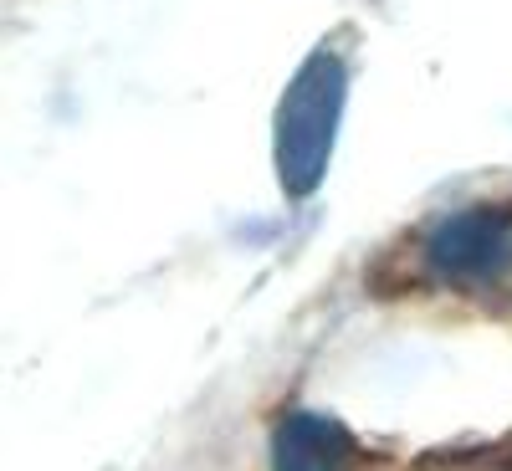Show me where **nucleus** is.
Masks as SVG:
<instances>
[{
	"instance_id": "2",
	"label": "nucleus",
	"mask_w": 512,
	"mask_h": 471,
	"mask_svg": "<svg viewBox=\"0 0 512 471\" xmlns=\"http://www.w3.org/2000/svg\"><path fill=\"white\" fill-rule=\"evenodd\" d=\"M431 277L451 287H487L512 267V210L507 205H466L441 216L420 241Z\"/></svg>"
},
{
	"instance_id": "1",
	"label": "nucleus",
	"mask_w": 512,
	"mask_h": 471,
	"mask_svg": "<svg viewBox=\"0 0 512 471\" xmlns=\"http://www.w3.org/2000/svg\"><path fill=\"white\" fill-rule=\"evenodd\" d=\"M349 103V62L338 47H318L303 57V67L292 72V82L277 98V123H272V164L277 185L287 200H308L338 144V123H344Z\"/></svg>"
},
{
	"instance_id": "3",
	"label": "nucleus",
	"mask_w": 512,
	"mask_h": 471,
	"mask_svg": "<svg viewBox=\"0 0 512 471\" xmlns=\"http://www.w3.org/2000/svg\"><path fill=\"white\" fill-rule=\"evenodd\" d=\"M354 451V436L333 415L292 410L272 436V471H349Z\"/></svg>"
}]
</instances>
